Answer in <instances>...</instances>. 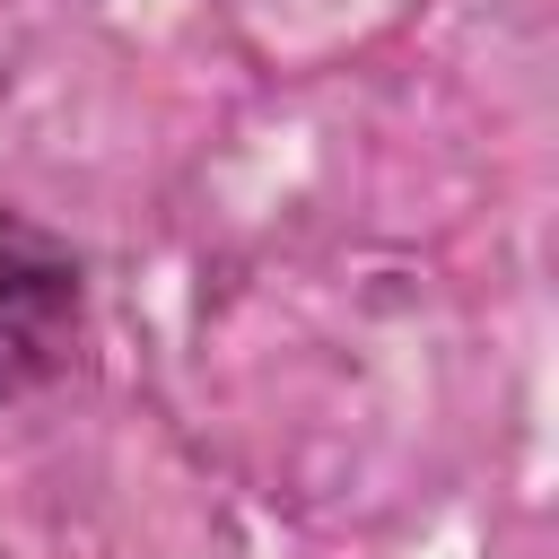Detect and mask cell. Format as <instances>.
<instances>
[{
  "mask_svg": "<svg viewBox=\"0 0 559 559\" xmlns=\"http://www.w3.org/2000/svg\"><path fill=\"white\" fill-rule=\"evenodd\" d=\"M70 332H79V271H70V253L35 218L0 210V402H17L44 376H61Z\"/></svg>",
  "mask_w": 559,
  "mask_h": 559,
  "instance_id": "obj_1",
  "label": "cell"
}]
</instances>
